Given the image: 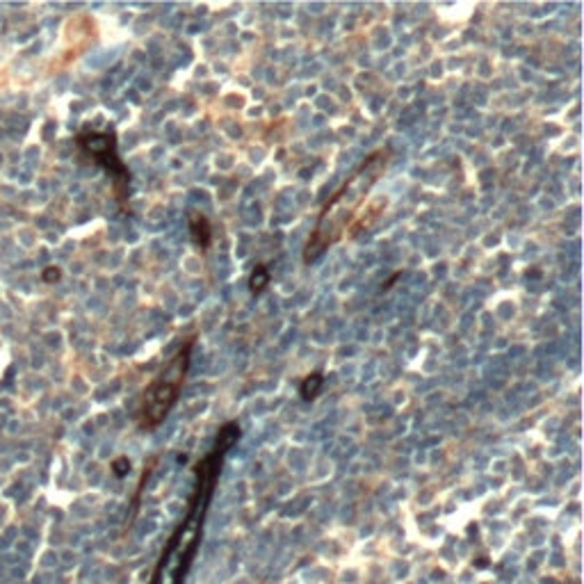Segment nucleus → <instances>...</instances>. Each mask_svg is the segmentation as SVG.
Masks as SVG:
<instances>
[{
    "mask_svg": "<svg viewBox=\"0 0 584 584\" xmlns=\"http://www.w3.org/2000/svg\"><path fill=\"white\" fill-rule=\"evenodd\" d=\"M240 427L238 422H226L220 429L215 445L194 468V486L190 493V500L185 507V516L181 523L176 525V530L167 539L160 559L153 569L148 584H183L187 573H190L192 564L199 554V545L203 539V525L205 516H208L215 486L222 473L224 457L229 455V450L238 443L240 438Z\"/></svg>",
    "mask_w": 584,
    "mask_h": 584,
    "instance_id": "nucleus-1",
    "label": "nucleus"
},
{
    "mask_svg": "<svg viewBox=\"0 0 584 584\" xmlns=\"http://www.w3.org/2000/svg\"><path fill=\"white\" fill-rule=\"evenodd\" d=\"M192 345H194V338L183 343L181 350H178L172 359H169V363L163 367V372H160L142 393V402H139V411H137V422L142 429H155L163 425V420L169 416V411H172L174 404L178 402L187 367H190Z\"/></svg>",
    "mask_w": 584,
    "mask_h": 584,
    "instance_id": "nucleus-2",
    "label": "nucleus"
},
{
    "mask_svg": "<svg viewBox=\"0 0 584 584\" xmlns=\"http://www.w3.org/2000/svg\"><path fill=\"white\" fill-rule=\"evenodd\" d=\"M75 144L80 146V151L91 160L94 165H99L103 172L112 178V187H115L119 203L126 205L128 192H130V172L124 165V160L119 158L115 130H106V133H99V130H82V133H78V137H75Z\"/></svg>",
    "mask_w": 584,
    "mask_h": 584,
    "instance_id": "nucleus-3",
    "label": "nucleus"
},
{
    "mask_svg": "<svg viewBox=\"0 0 584 584\" xmlns=\"http://www.w3.org/2000/svg\"><path fill=\"white\" fill-rule=\"evenodd\" d=\"M190 235H192V242L196 244L199 249H208L210 242H212V226L210 222L203 217V215H192L190 220Z\"/></svg>",
    "mask_w": 584,
    "mask_h": 584,
    "instance_id": "nucleus-4",
    "label": "nucleus"
},
{
    "mask_svg": "<svg viewBox=\"0 0 584 584\" xmlns=\"http://www.w3.org/2000/svg\"><path fill=\"white\" fill-rule=\"evenodd\" d=\"M322 383H324V376L322 372H313V374H308L304 381H301L299 386V395H301V400H306V402H313L319 391H322Z\"/></svg>",
    "mask_w": 584,
    "mask_h": 584,
    "instance_id": "nucleus-5",
    "label": "nucleus"
},
{
    "mask_svg": "<svg viewBox=\"0 0 584 584\" xmlns=\"http://www.w3.org/2000/svg\"><path fill=\"white\" fill-rule=\"evenodd\" d=\"M267 284H269V269L265 265H256L251 272V279H249V290L253 295H258V292L267 288Z\"/></svg>",
    "mask_w": 584,
    "mask_h": 584,
    "instance_id": "nucleus-6",
    "label": "nucleus"
},
{
    "mask_svg": "<svg viewBox=\"0 0 584 584\" xmlns=\"http://www.w3.org/2000/svg\"><path fill=\"white\" fill-rule=\"evenodd\" d=\"M112 470H115L117 477H124V475H128V470H130V461L126 457H119L115 464H112Z\"/></svg>",
    "mask_w": 584,
    "mask_h": 584,
    "instance_id": "nucleus-7",
    "label": "nucleus"
},
{
    "mask_svg": "<svg viewBox=\"0 0 584 584\" xmlns=\"http://www.w3.org/2000/svg\"><path fill=\"white\" fill-rule=\"evenodd\" d=\"M44 281L46 284H55V281H60V267H46L44 269Z\"/></svg>",
    "mask_w": 584,
    "mask_h": 584,
    "instance_id": "nucleus-8",
    "label": "nucleus"
}]
</instances>
